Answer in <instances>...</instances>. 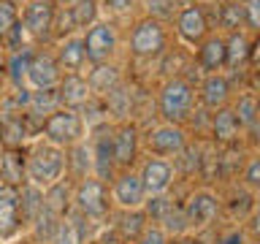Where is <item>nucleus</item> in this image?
Returning a JSON list of instances; mask_svg holds the SVG:
<instances>
[{"label":"nucleus","instance_id":"f257e3e1","mask_svg":"<svg viewBox=\"0 0 260 244\" xmlns=\"http://www.w3.org/2000/svg\"><path fill=\"white\" fill-rule=\"evenodd\" d=\"M68 168V158H65L62 146H54L49 141H41L32 146L30 158H27V182L46 190V187L57 185Z\"/></svg>","mask_w":260,"mask_h":244},{"label":"nucleus","instance_id":"f03ea898","mask_svg":"<svg viewBox=\"0 0 260 244\" xmlns=\"http://www.w3.org/2000/svg\"><path fill=\"white\" fill-rule=\"evenodd\" d=\"M41 130H44V138L49 144L65 149V146H73L81 141V136H84V119L73 109H57L44 119Z\"/></svg>","mask_w":260,"mask_h":244},{"label":"nucleus","instance_id":"7ed1b4c3","mask_svg":"<svg viewBox=\"0 0 260 244\" xmlns=\"http://www.w3.org/2000/svg\"><path fill=\"white\" fill-rule=\"evenodd\" d=\"M73 206L81 217L87 220H101L109 211V187L98 176L79 179L76 190H73Z\"/></svg>","mask_w":260,"mask_h":244},{"label":"nucleus","instance_id":"20e7f679","mask_svg":"<svg viewBox=\"0 0 260 244\" xmlns=\"http://www.w3.org/2000/svg\"><path fill=\"white\" fill-rule=\"evenodd\" d=\"M192 101H195L192 87L187 84L184 79H171V81H166V87L160 89L157 106H160V114L168 125H179V122L190 114Z\"/></svg>","mask_w":260,"mask_h":244},{"label":"nucleus","instance_id":"39448f33","mask_svg":"<svg viewBox=\"0 0 260 244\" xmlns=\"http://www.w3.org/2000/svg\"><path fill=\"white\" fill-rule=\"evenodd\" d=\"M130 52L136 57H157L166 52V27L146 16V19L136 22L133 33H130Z\"/></svg>","mask_w":260,"mask_h":244},{"label":"nucleus","instance_id":"423d86ee","mask_svg":"<svg viewBox=\"0 0 260 244\" xmlns=\"http://www.w3.org/2000/svg\"><path fill=\"white\" fill-rule=\"evenodd\" d=\"M117 46H119V36H117V27L111 22H95L84 33V54L92 65L106 63L117 52Z\"/></svg>","mask_w":260,"mask_h":244},{"label":"nucleus","instance_id":"0eeeda50","mask_svg":"<svg viewBox=\"0 0 260 244\" xmlns=\"http://www.w3.org/2000/svg\"><path fill=\"white\" fill-rule=\"evenodd\" d=\"M209 33V16L201 3H184L176 14V36L190 46H201Z\"/></svg>","mask_w":260,"mask_h":244},{"label":"nucleus","instance_id":"6e6552de","mask_svg":"<svg viewBox=\"0 0 260 244\" xmlns=\"http://www.w3.org/2000/svg\"><path fill=\"white\" fill-rule=\"evenodd\" d=\"M22 198L16 185H0V239L8 241L22 231Z\"/></svg>","mask_w":260,"mask_h":244},{"label":"nucleus","instance_id":"1a4fd4ad","mask_svg":"<svg viewBox=\"0 0 260 244\" xmlns=\"http://www.w3.org/2000/svg\"><path fill=\"white\" fill-rule=\"evenodd\" d=\"M62 81V68L54 54L49 52H36L27 71V87L32 93H44V89H54Z\"/></svg>","mask_w":260,"mask_h":244},{"label":"nucleus","instance_id":"9d476101","mask_svg":"<svg viewBox=\"0 0 260 244\" xmlns=\"http://www.w3.org/2000/svg\"><path fill=\"white\" fill-rule=\"evenodd\" d=\"M92 171L101 182H109L111 179V168L117 166L114 163V130L109 125H101L95 130V138H92Z\"/></svg>","mask_w":260,"mask_h":244},{"label":"nucleus","instance_id":"9b49d317","mask_svg":"<svg viewBox=\"0 0 260 244\" xmlns=\"http://www.w3.org/2000/svg\"><path fill=\"white\" fill-rule=\"evenodd\" d=\"M184 217H187V228H206L214 223L217 211H219V201L214 193L209 190H198L184 201Z\"/></svg>","mask_w":260,"mask_h":244},{"label":"nucleus","instance_id":"f8f14e48","mask_svg":"<svg viewBox=\"0 0 260 244\" xmlns=\"http://www.w3.org/2000/svg\"><path fill=\"white\" fill-rule=\"evenodd\" d=\"M146 146H149V152L154 155V158H168V155L184 152L187 136L179 125H168L166 122V125L154 128L152 133L146 136Z\"/></svg>","mask_w":260,"mask_h":244},{"label":"nucleus","instance_id":"ddd939ff","mask_svg":"<svg viewBox=\"0 0 260 244\" xmlns=\"http://www.w3.org/2000/svg\"><path fill=\"white\" fill-rule=\"evenodd\" d=\"M54 19H57L54 3H46V0H30V3L24 6L22 24H24V30H27L32 38H46L49 33L54 30Z\"/></svg>","mask_w":260,"mask_h":244},{"label":"nucleus","instance_id":"4468645a","mask_svg":"<svg viewBox=\"0 0 260 244\" xmlns=\"http://www.w3.org/2000/svg\"><path fill=\"white\" fill-rule=\"evenodd\" d=\"M111 198L119 203L122 209H141L144 201H146V190H144V182L141 176L133 174V171H125L114 179L111 185Z\"/></svg>","mask_w":260,"mask_h":244},{"label":"nucleus","instance_id":"2eb2a0df","mask_svg":"<svg viewBox=\"0 0 260 244\" xmlns=\"http://www.w3.org/2000/svg\"><path fill=\"white\" fill-rule=\"evenodd\" d=\"M141 182H144V190L146 195H160L166 193L171 182H174V166L166 160V158H149L141 168Z\"/></svg>","mask_w":260,"mask_h":244},{"label":"nucleus","instance_id":"dca6fc26","mask_svg":"<svg viewBox=\"0 0 260 244\" xmlns=\"http://www.w3.org/2000/svg\"><path fill=\"white\" fill-rule=\"evenodd\" d=\"M57 98H60L62 109L79 111L81 106H87L92 101V89H89V81L81 76V73H68V76H62V81H60Z\"/></svg>","mask_w":260,"mask_h":244},{"label":"nucleus","instance_id":"f3484780","mask_svg":"<svg viewBox=\"0 0 260 244\" xmlns=\"http://www.w3.org/2000/svg\"><path fill=\"white\" fill-rule=\"evenodd\" d=\"M138 155V130L136 125H119L114 130V163L119 168H130Z\"/></svg>","mask_w":260,"mask_h":244},{"label":"nucleus","instance_id":"a211bd4d","mask_svg":"<svg viewBox=\"0 0 260 244\" xmlns=\"http://www.w3.org/2000/svg\"><path fill=\"white\" fill-rule=\"evenodd\" d=\"M198 68H203L206 73H219L222 68H228V44H225V38L211 36L198 46Z\"/></svg>","mask_w":260,"mask_h":244},{"label":"nucleus","instance_id":"6ab92c4d","mask_svg":"<svg viewBox=\"0 0 260 244\" xmlns=\"http://www.w3.org/2000/svg\"><path fill=\"white\" fill-rule=\"evenodd\" d=\"M228 93H231V84L222 73H209L201 84V101L206 109H225V101H228Z\"/></svg>","mask_w":260,"mask_h":244},{"label":"nucleus","instance_id":"aec40b11","mask_svg":"<svg viewBox=\"0 0 260 244\" xmlns=\"http://www.w3.org/2000/svg\"><path fill=\"white\" fill-rule=\"evenodd\" d=\"M84 60H87V54H84V36H68V38H62L60 54H57L60 68L76 73L81 65H84Z\"/></svg>","mask_w":260,"mask_h":244},{"label":"nucleus","instance_id":"412c9836","mask_svg":"<svg viewBox=\"0 0 260 244\" xmlns=\"http://www.w3.org/2000/svg\"><path fill=\"white\" fill-rule=\"evenodd\" d=\"M68 201H73V193H71V187L65 185V179H60L57 185L44 190V209L52 211V215L60 217V220L68 217V206H71Z\"/></svg>","mask_w":260,"mask_h":244},{"label":"nucleus","instance_id":"4be33fe9","mask_svg":"<svg viewBox=\"0 0 260 244\" xmlns=\"http://www.w3.org/2000/svg\"><path fill=\"white\" fill-rule=\"evenodd\" d=\"M19 198H22V220L24 225H32L38 220V215L44 211V190L30 182H24L19 187Z\"/></svg>","mask_w":260,"mask_h":244},{"label":"nucleus","instance_id":"5701e85b","mask_svg":"<svg viewBox=\"0 0 260 244\" xmlns=\"http://www.w3.org/2000/svg\"><path fill=\"white\" fill-rule=\"evenodd\" d=\"M89 89L92 93H98V95H111L114 89H117V84H119V71L114 68V65H106V63H101V65H95L92 71H89Z\"/></svg>","mask_w":260,"mask_h":244},{"label":"nucleus","instance_id":"b1692460","mask_svg":"<svg viewBox=\"0 0 260 244\" xmlns=\"http://www.w3.org/2000/svg\"><path fill=\"white\" fill-rule=\"evenodd\" d=\"M239 117H236L233 109H217L214 119H211V130H214V138L217 141H236V136H239Z\"/></svg>","mask_w":260,"mask_h":244},{"label":"nucleus","instance_id":"393cba45","mask_svg":"<svg viewBox=\"0 0 260 244\" xmlns=\"http://www.w3.org/2000/svg\"><path fill=\"white\" fill-rule=\"evenodd\" d=\"M98 0H76L73 6H68V14H71V24L73 27H92L98 22Z\"/></svg>","mask_w":260,"mask_h":244},{"label":"nucleus","instance_id":"a878e982","mask_svg":"<svg viewBox=\"0 0 260 244\" xmlns=\"http://www.w3.org/2000/svg\"><path fill=\"white\" fill-rule=\"evenodd\" d=\"M225 44H228V68H241L244 63H249V41L241 30L231 33V38Z\"/></svg>","mask_w":260,"mask_h":244},{"label":"nucleus","instance_id":"bb28decb","mask_svg":"<svg viewBox=\"0 0 260 244\" xmlns=\"http://www.w3.org/2000/svg\"><path fill=\"white\" fill-rule=\"evenodd\" d=\"M219 27L239 33L241 24H247V11H244V3H236V0H228V3L219 8Z\"/></svg>","mask_w":260,"mask_h":244},{"label":"nucleus","instance_id":"cd10ccee","mask_svg":"<svg viewBox=\"0 0 260 244\" xmlns=\"http://www.w3.org/2000/svg\"><path fill=\"white\" fill-rule=\"evenodd\" d=\"M32 54H36V52L22 49V52H14L11 63H8V76H11L16 89L27 84V71H30V63H32Z\"/></svg>","mask_w":260,"mask_h":244},{"label":"nucleus","instance_id":"c85d7f7f","mask_svg":"<svg viewBox=\"0 0 260 244\" xmlns=\"http://www.w3.org/2000/svg\"><path fill=\"white\" fill-rule=\"evenodd\" d=\"M146 215L141 209H130L125 217H122V223H119V233H122V239H130V241H138L141 239V233L146 231Z\"/></svg>","mask_w":260,"mask_h":244},{"label":"nucleus","instance_id":"c756f323","mask_svg":"<svg viewBox=\"0 0 260 244\" xmlns=\"http://www.w3.org/2000/svg\"><path fill=\"white\" fill-rule=\"evenodd\" d=\"M73 158H68V166L73 168V174H76L79 179H87L89 171H92V152H89L87 144H73Z\"/></svg>","mask_w":260,"mask_h":244},{"label":"nucleus","instance_id":"7c9ffc66","mask_svg":"<svg viewBox=\"0 0 260 244\" xmlns=\"http://www.w3.org/2000/svg\"><path fill=\"white\" fill-rule=\"evenodd\" d=\"M171 206H174V203L166 198V193H160V195H146V201H144V215H146V220H152V223H160V225H162V220L168 217Z\"/></svg>","mask_w":260,"mask_h":244},{"label":"nucleus","instance_id":"2f4dec72","mask_svg":"<svg viewBox=\"0 0 260 244\" xmlns=\"http://www.w3.org/2000/svg\"><path fill=\"white\" fill-rule=\"evenodd\" d=\"M146 3V11H149L152 19H174L179 14V6H184L182 0H144Z\"/></svg>","mask_w":260,"mask_h":244},{"label":"nucleus","instance_id":"473e14b6","mask_svg":"<svg viewBox=\"0 0 260 244\" xmlns=\"http://www.w3.org/2000/svg\"><path fill=\"white\" fill-rule=\"evenodd\" d=\"M52 244H84V236L79 231V220L76 217H65L60 223V231H57Z\"/></svg>","mask_w":260,"mask_h":244},{"label":"nucleus","instance_id":"72a5a7b5","mask_svg":"<svg viewBox=\"0 0 260 244\" xmlns=\"http://www.w3.org/2000/svg\"><path fill=\"white\" fill-rule=\"evenodd\" d=\"M236 117H239V125H252L255 122V117L260 114V103H257V98L255 95H244L239 98V103H236Z\"/></svg>","mask_w":260,"mask_h":244},{"label":"nucleus","instance_id":"f704fd0d","mask_svg":"<svg viewBox=\"0 0 260 244\" xmlns=\"http://www.w3.org/2000/svg\"><path fill=\"white\" fill-rule=\"evenodd\" d=\"M19 24V8L14 0H0V38H6Z\"/></svg>","mask_w":260,"mask_h":244},{"label":"nucleus","instance_id":"c9c22d12","mask_svg":"<svg viewBox=\"0 0 260 244\" xmlns=\"http://www.w3.org/2000/svg\"><path fill=\"white\" fill-rule=\"evenodd\" d=\"M244 185L252 187V190H260V155L252 158L244 168Z\"/></svg>","mask_w":260,"mask_h":244},{"label":"nucleus","instance_id":"e433bc0d","mask_svg":"<svg viewBox=\"0 0 260 244\" xmlns=\"http://www.w3.org/2000/svg\"><path fill=\"white\" fill-rule=\"evenodd\" d=\"M136 244H168V239H166V231H162L160 225H152L141 233V239Z\"/></svg>","mask_w":260,"mask_h":244},{"label":"nucleus","instance_id":"4c0bfd02","mask_svg":"<svg viewBox=\"0 0 260 244\" xmlns=\"http://www.w3.org/2000/svg\"><path fill=\"white\" fill-rule=\"evenodd\" d=\"M27 36H30V33L24 30V24L19 22V24H16V27L6 36V41H8V46H11L14 52H19V49H27V46H24V38H27Z\"/></svg>","mask_w":260,"mask_h":244},{"label":"nucleus","instance_id":"58836bf2","mask_svg":"<svg viewBox=\"0 0 260 244\" xmlns=\"http://www.w3.org/2000/svg\"><path fill=\"white\" fill-rule=\"evenodd\" d=\"M244 11H247V24H249V27L260 30V0H249V3H244Z\"/></svg>","mask_w":260,"mask_h":244},{"label":"nucleus","instance_id":"ea45409f","mask_svg":"<svg viewBox=\"0 0 260 244\" xmlns=\"http://www.w3.org/2000/svg\"><path fill=\"white\" fill-rule=\"evenodd\" d=\"M249 63L252 68H260V36L255 38V44H249Z\"/></svg>","mask_w":260,"mask_h":244},{"label":"nucleus","instance_id":"a19ab883","mask_svg":"<svg viewBox=\"0 0 260 244\" xmlns=\"http://www.w3.org/2000/svg\"><path fill=\"white\" fill-rule=\"evenodd\" d=\"M106 8H111V11H125V8L133 6V0H103Z\"/></svg>","mask_w":260,"mask_h":244},{"label":"nucleus","instance_id":"79ce46f5","mask_svg":"<svg viewBox=\"0 0 260 244\" xmlns=\"http://www.w3.org/2000/svg\"><path fill=\"white\" fill-rule=\"evenodd\" d=\"M219 244H244V236H241L239 231H231V233H228Z\"/></svg>","mask_w":260,"mask_h":244},{"label":"nucleus","instance_id":"37998d69","mask_svg":"<svg viewBox=\"0 0 260 244\" xmlns=\"http://www.w3.org/2000/svg\"><path fill=\"white\" fill-rule=\"evenodd\" d=\"M249 228H252V233L260 239V206L255 209V215H252V223H249Z\"/></svg>","mask_w":260,"mask_h":244},{"label":"nucleus","instance_id":"c03bdc74","mask_svg":"<svg viewBox=\"0 0 260 244\" xmlns=\"http://www.w3.org/2000/svg\"><path fill=\"white\" fill-rule=\"evenodd\" d=\"M249 133H252V138H255V141H260V114L255 117V122L249 125Z\"/></svg>","mask_w":260,"mask_h":244},{"label":"nucleus","instance_id":"a18cd8bd","mask_svg":"<svg viewBox=\"0 0 260 244\" xmlns=\"http://www.w3.org/2000/svg\"><path fill=\"white\" fill-rule=\"evenodd\" d=\"M176 244H206L203 239H195V236H184L182 241H176Z\"/></svg>","mask_w":260,"mask_h":244},{"label":"nucleus","instance_id":"49530a36","mask_svg":"<svg viewBox=\"0 0 260 244\" xmlns=\"http://www.w3.org/2000/svg\"><path fill=\"white\" fill-rule=\"evenodd\" d=\"M54 3H60V6H73L76 0H54Z\"/></svg>","mask_w":260,"mask_h":244},{"label":"nucleus","instance_id":"de8ad7c7","mask_svg":"<svg viewBox=\"0 0 260 244\" xmlns=\"http://www.w3.org/2000/svg\"><path fill=\"white\" fill-rule=\"evenodd\" d=\"M0 144H3V117H0Z\"/></svg>","mask_w":260,"mask_h":244},{"label":"nucleus","instance_id":"09e8293b","mask_svg":"<svg viewBox=\"0 0 260 244\" xmlns=\"http://www.w3.org/2000/svg\"><path fill=\"white\" fill-rule=\"evenodd\" d=\"M0 185H3V158H0Z\"/></svg>","mask_w":260,"mask_h":244},{"label":"nucleus","instance_id":"8fccbe9b","mask_svg":"<svg viewBox=\"0 0 260 244\" xmlns=\"http://www.w3.org/2000/svg\"><path fill=\"white\" fill-rule=\"evenodd\" d=\"M0 95H3V81H0Z\"/></svg>","mask_w":260,"mask_h":244},{"label":"nucleus","instance_id":"3c124183","mask_svg":"<svg viewBox=\"0 0 260 244\" xmlns=\"http://www.w3.org/2000/svg\"><path fill=\"white\" fill-rule=\"evenodd\" d=\"M236 3H249V0H236Z\"/></svg>","mask_w":260,"mask_h":244},{"label":"nucleus","instance_id":"603ef678","mask_svg":"<svg viewBox=\"0 0 260 244\" xmlns=\"http://www.w3.org/2000/svg\"><path fill=\"white\" fill-rule=\"evenodd\" d=\"M14 244H30V241H14Z\"/></svg>","mask_w":260,"mask_h":244},{"label":"nucleus","instance_id":"864d4df0","mask_svg":"<svg viewBox=\"0 0 260 244\" xmlns=\"http://www.w3.org/2000/svg\"><path fill=\"white\" fill-rule=\"evenodd\" d=\"M46 3H54V0H46Z\"/></svg>","mask_w":260,"mask_h":244},{"label":"nucleus","instance_id":"5fc2aeb1","mask_svg":"<svg viewBox=\"0 0 260 244\" xmlns=\"http://www.w3.org/2000/svg\"><path fill=\"white\" fill-rule=\"evenodd\" d=\"M168 244H176V241H168Z\"/></svg>","mask_w":260,"mask_h":244}]
</instances>
